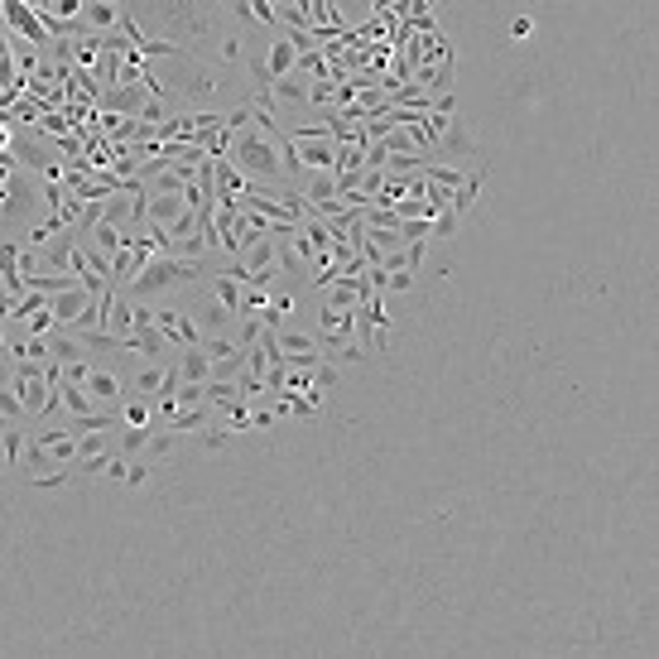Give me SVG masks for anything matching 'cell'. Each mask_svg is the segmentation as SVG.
Returning <instances> with one entry per match:
<instances>
[{
    "instance_id": "1",
    "label": "cell",
    "mask_w": 659,
    "mask_h": 659,
    "mask_svg": "<svg viewBox=\"0 0 659 659\" xmlns=\"http://www.w3.org/2000/svg\"><path fill=\"white\" fill-rule=\"evenodd\" d=\"M48 308H53V318L58 323H87L96 308V294L87 289V284H68L63 294H53L48 298Z\"/></svg>"
},
{
    "instance_id": "2",
    "label": "cell",
    "mask_w": 659,
    "mask_h": 659,
    "mask_svg": "<svg viewBox=\"0 0 659 659\" xmlns=\"http://www.w3.org/2000/svg\"><path fill=\"white\" fill-rule=\"evenodd\" d=\"M236 164L241 169H251V174H280V159H275V150L265 145V140H241V154H236Z\"/></svg>"
},
{
    "instance_id": "3",
    "label": "cell",
    "mask_w": 659,
    "mask_h": 659,
    "mask_svg": "<svg viewBox=\"0 0 659 659\" xmlns=\"http://www.w3.org/2000/svg\"><path fill=\"white\" fill-rule=\"evenodd\" d=\"M174 280H188V265H174V260H159V265H150L140 280H135V289L145 294V289H164V284Z\"/></svg>"
},
{
    "instance_id": "4",
    "label": "cell",
    "mask_w": 659,
    "mask_h": 659,
    "mask_svg": "<svg viewBox=\"0 0 659 659\" xmlns=\"http://www.w3.org/2000/svg\"><path fill=\"white\" fill-rule=\"evenodd\" d=\"M298 68V48H294V39H275V48H270V82L275 78H289Z\"/></svg>"
},
{
    "instance_id": "5",
    "label": "cell",
    "mask_w": 659,
    "mask_h": 659,
    "mask_svg": "<svg viewBox=\"0 0 659 659\" xmlns=\"http://www.w3.org/2000/svg\"><path fill=\"white\" fill-rule=\"evenodd\" d=\"M82 385L92 390L96 399H120V390H125V385H120V376H111V371H87V380H82Z\"/></svg>"
},
{
    "instance_id": "6",
    "label": "cell",
    "mask_w": 659,
    "mask_h": 659,
    "mask_svg": "<svg viewBox=\"0 0 659 659\" xmlns=\"http://www.w3.org/2000/svg\"><path fill=\"white\" fill-rule=\"evenodd\" d=\"M53 352H58V361H73L78 356V342H68V337H58V342H48Z\"/></svg>"
},
{
    "instance_id": "7",
    "label": "cell",
    "mask_w": 659,
    "mask_h": 659,
    "mask_svg": "<svg viewBox=\"0 0 659 659\" xmlns=\"http://www.w3.org/2000/svg\"><path fill=\"white\" fill-rule=\"evenodd\" d=\"M169 448H174V443H169V438H164V433H159V438H154V443H150V462H154V458H164V453H169Z\"/></svg>"
},
{
    "instance_id": "8",
    "label": "cell",
    "mask_w": 659,
    "mask_h": 659,
    "mask_svg": "<svg viewBox=\"0 0 659 659\" xmlns=\"http://www.w3.org/2000/svg\"><path fill=\"white\" fill-rule=\"evenodd\" d=\"M92 19H96V24H111V19H116V10H111V5H92Z\"/></svg>"
},
{
    "instance_id": "9",
    "label": "cell",
    "mask_w": 659,
    "mask_h": 659,
    "mask_svg": "<svg viewBox=\"0 0 659 659\" xmlns=\"http://www.w3.org/2000/svg\"><path fill=\"white\" fill-rule=\"evenodd\" d=\"M19 448H24V438H19V433H10V438H5V453H10V458H19Z\"/></svg>"
},
{
    "instance_id": "10",
    "label": "cell",
    "mask_w": 659,
    "mask_h": 659,
    "mask_svg": "<svg viewBox=\"0 0 659 659\" xmlns=\"http://www.w3.org/2000/svg\"><path fill=\"white\" fill-rule=\"evenodd\" d=\"M58 10H63V15H78V10H82V0H58Z\"/></svg>"
},
{
    "instance_id": "11",
    "label": "cell",
    "mask_w": 659,
    "mask_h": 659,
    "mask_svg": "<svg viewBox=\"0 0 659 659\" xmlns=\"http://www.w3.org/2000/svg\"><path fill=\"white\" fill-rule=\"evenodd\" d=\"M0 347H5V337H0Z\"/></svg>"
},
{
    "instance_id": "12",
    "label": "cell",
    "mask_w": 659,
    "mask_h": 659,
    "mask_svg": "<svg viewBox=\"0 0 659 659\" xmlns=\"http://www.w3.org/2000/svg\"><path fill=\"white\" fill-rule=\"evenodd\" d=\"M0 467H5V462H0Z\"/></svg>"
}]
</instances>
